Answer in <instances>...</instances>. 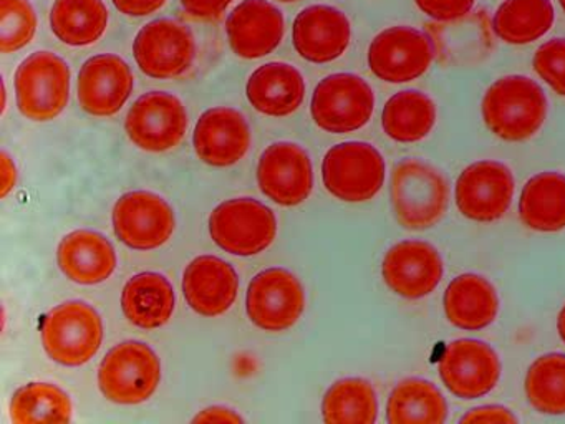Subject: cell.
<instances>
[{"label":"cell","instance_id":"obj_1","mask_svg":"<svg viewBox=\"0 0 565 424\" xmlns=\"http://www.w3.org/2000/svg\"><path fill=\"white\" fill-rule=\"evenodd\" d=\"M481 112L492 135L504 141H525L544 125L547 98L541 85L527 76H502L486 92Z\"/></svg>","mask_w":565,"mask_h":424},{"label":"cell","instance_id":"obj_2","mask_svg":"<svg viewBox=\"0 0 565 424\" xmlns=\"http://www.w3.org/2000/svg\"><path fill=\"white\" fill-rule=\"evenodd\" d=\"M393 211L408 231H425L448 211L449 184L445 176L422 159H405L393 169Z\"/></svg>","mask_w":565,"mask_h":424},{"label":"cell","instance_id":"obj_3","mask_svg":"<svg viewBox=\"0 0 565 424\" xmlns=\"http://www.w3.org/2000/svg\"><path fill=\"white\" fill-rule=\"evenodd\" d=\"M160 383V358L143 341L115 344L98 368V388L111 403H145Z\"/></svg>","mask_w":565,"mask_h":424},{"label":"cell","instance_id":"obj_4","mask_svg":"<svg viewBox=\"0 0 565 424\" xmlns=\"http://www.w3.org/2000/svg\"><path fill=\"white\" fill-rule=\"evenodd\" d=\"M71 66L52 52L29 55L15 72L19 112L32 121H52L71 99Z\"/></svg>","mask_w":565,"mask_h":424},{"label":"cell","instance_id":"obj_5","mask_svg":"<svg viewBox=\"0 0 565 424\" xmlns=\"http://www.w3.org/2000/svg\"><path fill=\"white\" fill-rule=\"evenodd\" d=\"M42 344L52 360L64 367H82L100 350L104 321L85 301H65L49 311L42 324Z\"/></svg>","mask_w":565,"mask_h":424},{"label":"cell","instance_id":"obj_6","mask_svg":"<svg viewBox=\"0 0 565 424\" xmlns=\"http://www.w3.org/2000/svg\"><path fill=\"white\" fill-rule=\"evenodd\" d=\"M385 171L382 152L370 142H340L323 156V186L333 198L343 202H365L375 198L385 182Z\"/></svg>","mask_w":565,"mask_h":424},{"label":"cell","instance_id":"obj_7","mask_svg":"<svg viewBox=\"0 0 565 424\" xmlns=\"http://www.w3.org/2000/svg\"><path fill=\"white\" fill-rule=\"evenodd\" d=\"M210 234L223 251L250 257L266 251L276 241V214L256 199H230L211 212Z\"/></svg>","mask_w":565,"mask_h":424},{"label":"cell","instance_id":"obj_8","mask_svg":"<svg viewBox=\"0 0 565 424\" xmlns=\"http://www.w3.org/2000/svg\"><path fill=\"white\" fill-rule=\"evenodd\" d=\"M375 112L372 86L353 73H333L313 89L310 113L320 129L347 135L363 128Z\"/></svg>","mask_w":565,"mask_h":424},{"label":"cell","instance_id":"obj_9","mask_svg":"<svg viewBox=\"0 0 565 424\" xmlns=\"http://www.w3.org/2000/svg\"><path fill=\"white\" fill-rule=\"evenodd\" d=\"M431 36L408 25L390 26L370 43L369 66L386 83H408L425 75L435 60Z\"/></svg>","mask_w":565,"mask_h":424},{"label":"cell","instance_id":"obj_10","mask_svg":"<svg viewBox=\"0 0 565 424\" xmlns=\"http://www.w3.org/2000/svg\"><path fill=\"white\" fill-rule=\"evenodd\" d=\"M188 112L178 96L167 92L141 95L128 112L125 129L138 148L164 152L177 148L188 131Z\"/></svg>","mask_w":565,"mask_h":424},{"label":"cell","instance_id":"obj_11","mask_svg":"<svg viewBox=\"0 0 565 424\" xmlns=\"http://www.w3.org/2000/svg\"><path fill=\"white\" fill-rule=\"evenodd\" d=\"M134 56L145 75L157 80L178 78L193 65L196 42L184 23L158 19L147 23L135 36Z\"/></svg>","mask_w":565,"mask_h":424},{"label":"cell","instance_id":"obj_12","mask_svg":"<svg viewBox=\"0 0 565 424\" xmlns=\"http://www.w3.org/2000/svg\"><path fill=\"white\" fill-rule=\"evenodd\" d=\"M303 308L306 292L302 284L286 268H266L247 287V315L260 330H289L302 317Z\"/></svg>","mask_w":565,"mask_h":424},{"label":"cell","instance_id":"obj_13","mask_svg":"<svg viewBox=\"0 0 565 424\" xmlns=\"http://www.w3.org/2000/svg\"><path fill=\"white\" fill-rule=\"evenodd\" d=\"M114 229L120 242L135 251H153L173 237L177 218L161 195L127 192L114 208Z\"/></svg>","mask_w":565,"mask_h":424},{"label":"cell","instance_id":"obj_14","mask_svg":"<svg viewBox=\"0 0 565 424\" xmlns=\"http://www.w3.org/2000/svg\"><path fill=\"white\" fill-rule=\"evenodd\" d=\"M515 182L511 169L499 161L472 162L456 181V205L469 221L492 222L511 208Z\"/></svg>","mask_w":565,"mask_h":424},{"label":"cell","instance_id":"obj_15","mask_svg":"<svg viewBox=\"0 0 565 424\" xmlns=\"http://www.w3.org/2000/svg\"><path fill=\"white\" fill-rule=\"evenodd\" d=\"M439 378L455 396L476 400L491 393L501 378V360L484 341H451L439 358Z\"/></svg>","mask_w":565,"mask_h":424},{"label":"cell","instance_id":"obj_16","mask_svg":"<svg viewBox=\"0 0 565 424\" xmlns=\"http://www.w3.org/2000/svg\"><path fill=\"white\" fill-rule=\"evenodd\" d=\"M257 182L260 192L276 204H302L313 188L312 161L299 145L274 142L260 155Z\"/></svg>","mask_w":565,"mask_h":424},{"label":"cell","instance_id":"obj_17","mask_svg":"<svg viewBox=\"0 0 565 424\" xmlns=\"http://www.w3.org/2000/svg\"><path fill=\"white\" fill-rule=\"evenodd\" d=\"M443 274L441 255L428 242H398L383 258V280L390 290L408 300L428 297L438 287Z\"/></svg>","mask_w":565,"mask_h":424},{"label":"cell","instance_id":"obj_18","mask_svg":"<svg viewBox=\"0 0 565 424\" xmlns=\"http://www.w3.org/2000/svg\"><path fill=\"white\" fill-rule=\"evenodd\" d=\"M135 76L130 65L114 53L92 56L78 73V102L88 115H117L130 98Z\"/></svg>","mask_w":565,"mask_h":424},{"label":"cell","instance_id":"obj_19","mask_svg":"<svg viewBox=\"0 0 565 424\" xmlns=\"http://www.w3.org/2000/svg\"><path fill=\"white\" fill-rule=\"evenodd\" d=\"M352 40V25L342 10L332 6H310L294 20L292 42L307 62L330 63L340 59Z\"/></svg>","mask_w":565,"mask_h":424},{"label":"cell","instance_id":"obj_20","mask_svg":"<svg viewBox=\"0 0 565 424\" xmlns=\"http://www.w3.org/2000/svg\"><path fill=\"white\" fill-rule=\"evenodd\" d=\"M193 145L201 161L214 168H227L239 162L249 151V125L237 109L216 106L198 119Z\"/></svg>","mask_w":565,"mask_h":424},{"label":"cell","instance_id":"obj_21","mask_svg":"<svg viewBox=\"0 0 565 424\" xmlns=\"http://www.w3.org/2000/svg\"><path fill=\"white\" fill-rule=\"evenodd\" d=\"M284 32L282 12L267 0H243L226 20L227 40L241 59L269 55L282 42Z\"/></svg>","mask_w":565,"mask_h":424},{"label":"cell","instance_id":"obj_22","mask_svg":"<svg viewBox=\"0 0 565 424\" xmlns=\"http://www.w3.org/2000/svg\"><path fill=\"white\" fill-rule=\"evenodd\" d=\"M239 277L230 262L214 255H201L190 262L183 275L188 305L203 317L226 314L237 298Z\"/></svg>","mask_w":565,"mask_h":424},{"label":"cell","instance_id":"obj_23","mask_svg":"<svg viewBox=\"0 0 565 424\" xmlns=\"http://www.w3.org/2000/svg\"><path fill=\"white\" fill-rule=\"evenodd\" d=\"M57 262L62 274L75 284L97 285L114 275L117 252L100 232L81 229L62 239Z\"/></svg>","mask_w":565,"mask_h":424},{"label":"cell","instance_id":"obj_24","mask_svg":"<svg viewBox=\"0 0 565 424\" xmlns=\"http://www.w3.org/2000/svg\"><path fill=\"white\" fill-rule=\"evenodd\" d=\"M246 96L266 116L292 115L306 98V80L296 66L284 62L260 65L247 80Z\"/></svg>","mask_w":565,"mask_h":424},{"label":"cell","instance_id":"obj_25","mask_svg":"<svg viewBox=\"0 0 565 424\" xmlns=\"http://www.w3.org/2000/svg\"><path fill=\"white\" fill-rule=\"evenodd\" d=\"M177 307L173 285L158 272H141L125 284L121 310L135 327L157 330L171 320Z\"/></svg>","mask_w":565,"mask_h":424},{"label":"cell","instance_id":"obj_26","mask_svg":"<svg viewBox=\"0 0 565 424\" xmlns=\"http://www.w3.org/2000/svg\"><path fill=\"white\" fill-rule=\"evenodd\" d=\"M446 318L461 330H482L495 320L499 314V297L494 285L478 274H462L446 288Z\"/></svg>","mask_w":565,"mask_h":424},{"label":"cell","instance_id":"obj_27","mask_svg":"<svg viewBox=\"0 0 565 424\" xmlns=\"http://www.w3.org/2000/svg\"><path fill=\"white\" fill-rule=\"evenodd\" d=\"M519 218L532 231L565 229V176L545 171L529 179L519 199Z\"/></svg>","mask_w":565,"mask_h":424},{"label":"cell","instance_id":"obj_28","mask_svg":"<svg viewBox=\"0 0 565 424\" xmlns=\"http://www.w3.org/2000/svg\"><path fill=\"white\" fill-rule=\"evenodd\" d=\"M110 13L104 0H55L51 29L68 46H88L105 35Z\"/></svg>","mask_w":565,"mask_h":424},{"label":"cell","instance_id":"obj_29","mask_svg":"<svg viewBox=\"0 0 565 424\" xmlns=\"http://www.w3.org/2000/svg\"><path fill=\"white\" fill-rule=\"evenodd\" d=\"M448 417V403L431 381L408 378L399 381L386 403L390 424H441Z\"/></svg>","mask_w":565,"mask_h":424},{"label":"cell","instance_id":"obj_30","mask_svg":"<svg viewBox=\"0 0 565 424\" xmlns=\"http://www.w3.org/2000/svg\"><path fill=\"white\" fill-rule=\"evenodd\" d=\"M435 123V103L418 89L395 93L383 106V131L393 141H422L433 131Z\"/></svg>","mask_w":565,"mask_h":424},{"label":"cell","instance_id":"obj_31","mask_svg":"<svg viewBox=\"0 0 565 424\" xmlns=\"http://www.w3.org/2000/svg\"><path fill=\"white\" fill-rule=\"evenodd\" d=\"M554 20L551 0H504L492 17V30L502 42L525 45L542 39Z\"/></svg>","mask_w":565,"mask_h":424},{"label":"cell","instance_id":"obj_32","mask_svg":"<svg viewBox=\"0 0 565 424\" xmlns=\"http://www.w3.org/2000/svg\"><path fill=\"white\" fill-rule=\"evenodd\" d=\"M9 411L15 424L71 423L74 406L57 384L32 381L15 391Z\"/></svg>","mask_w":565,"mask_h":424},{"label":"cell","instance_id":"obj_33","mask_svg":"<svg viewBox=\"0 0 565 424\" xmlns=\"http://www.w3.org/2000/svg\"><path fill=\"white\" fill-rule=\"evenodd\" d=\"M322 416L329 424L375 423L379 400L372 383L363 378L337 381L323 396Z\"/></svg>","mask_w":565,"mask_h":424},{"label":"cell","instance_id":"obj_34","mask_svg":"<svg viewBox=\"0 0 565 424\" xmlns=\"http://www.w3.org/2000/svg\"><path fill=\"white\" fill-rule=\"evenodd\" d=\"M529 403L542 414H565V354L548 353L537 358L525 377Z\"/></svg>","mask_w":565,"mask_h":424},{"label":"cell","instance_id":"obj_35","mask_svg":"<svg viewBox=\"0 0 565 424\" xmlns=\"http://www.w3.org/2000/svg\"><path fill=\"white\" fill-rule=\"evenodd\" d=\"M38 32V13L29 0H0V50L14 53L28 46Z\"/></svg>","mask_w":565,"mask_h":424},{"label":"cell","instance_id":"obj_36","mask_svg":"<svg viewBox=\"0 0 565 424\" xmlns=\"http://www.w3.org/2000/svg\"><path fill=\"white\" fill-rule=\"evenodd\" d=\"M532 66L557 95L565 96V39L557 36L542 43L532 59Z\"/></svg>","mask_w":565,"mask_h":424},{"label":"cell","instance_id":"obj_37","mask_svg":"<svg viewBox=\"0 0 565 424\" xmlns=\"http://www.w3.org/2000/svg\"><path fill=\"white\" fill-rule=\"evenodd\" d=\"M425 15L438 22H455L471 12L476 0H415Z\"/></svg>","mask_w":565,"mask_h":424},{"label":"cell","instance_id":"obj_38","mask_svg":"<svg viewBox=\"0 0 565 424\" xmlns=\"http://www.w3.org/2000/svg\"><path fill=\"white\" fill-rule=\"evenodd\" d=\"M462 424H498V423H518V417L504 406H481L469 411L462 416Z\"/></svg>","mask_w":565,"mask_h":424},{"label":"cell","instance_id":"obj_39","mask_svg":"<svg viewBox=\"0 0 565 424\" xmlns=\"http://www.w3.org/2000/svg\"><path fill=\"white\" fill-rule=\"evenodd\" d=\"M234 0H181L188 15L198 20L217 19Z\"/></svg>","mask_w":565,"mask_h":424},{"label":"cell","instance_id":"obj_40","mask_svg":"<svg viewBox=\"0 0 565 424\" xmlns=\"http://www.w3.org/2000/svg\"><path fill=\"white\" fill-rule=\"evenodd\" d=\"M118 12L128 17H147L160 10L167 0H111Z\"/></svg>","mask_w":565,"mask_h":424},{"label":"cell","instance_id":"obj_41","mask_svg":"<svg viewBox=\"0 0 565 424\" xmlns=\"http://www.w3.org/2000/svg\"><path fill=\"white\" fill-rule=\"evenodd\" d=\"M243 417L234 413L230 407L211 406L201 411L193 423H243Z\"/></svg>","mask_w":565,"mask_h":424},{"label":"cell","instance_id":"obj_42","mask_svg":"<svg viewBox=\"0 0 565 424\" xmlns=\"http://www.w3.org/2000/svg\"><path fill=\"white\" fill-rule=\"evenodd\" d=\"M0 162H2V191H0V195L8 198L9 192L15 188V181H18V168H15L14 161L8 152L0 155Z\"/></svg>","mask_w":565,"mask_h":424},{"label":"cell","instance_id":"obj_43","mask_svg":"<svg viewBox=\"0 0 565 424\" xmlns=\"http://www.w3.org/2000/svg\"><path fill=\"white\" fill-rule=\"evenodd\" d=\"M557 330H558V337L562 338V341L565 343V305L564 308H562L561 314H558L557 317Z\"/></svg>","mask_w":565,"mask_h":424},{"label":"cell","instance_id":"obj_44","mask_svg":"<svg viewBox=\"0 0 565 424\" xmlns=\"http://www.w3.org/2000/svg\"><path fill=\"white\" fill-rule=\"evenodd\" d=\"M6 98H8V92H6V83H2V99H4L2 102V112L6 109Z\"/></svg>","mask_w":565,"mask_h":424},{"label":"cell","instance_id":"obj_45","mask_svg":"<svg viewBox=\"0 0 565 424\" xmlns=\"http://www.w3.org/2000/svg\"><path fill=\"white\" fill-rule=\"evenodd\" d=\"M279 2L289 3V2H299V0H279Z\"/></svg>","mask_w":565,"mask_h":424},{"label":"cell","instance_id":"obj_46","mask_svg":"<svg viewBox=\"0 0 565 424\" xmlns=\"http://www.w3.org/2000/svg\"><path fill=\"white\" fill-rule=\"evenodd\" d=\"M558 3H561L562 9H564L565 12V0H558Z\"/></svg>","mask_w":565,"mask_h":424}]
</instances>
